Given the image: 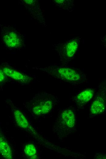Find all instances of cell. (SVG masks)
I'll return each mask as SVG.
<instances>
[{
	"mask_svg": "<svg viewBox=\"0 0 106 159\" xmlns=\"http://www.w3.org/2000/svg\"><path fill=\"white\" fill-rule=\"evenodd\" d=\"M59 102L57 96L45 92H41L26 103L25 107L35 116L41 117L51 114Z\"/></svg>",
	"mask_w": 106,
	"mask_h": 159,
	"instance_id": "cell-3",
	"label": "cell"
},
{
	"mask_svg": "<svg viewBox=\"0 0 106 159\" xmlns=\"http://www.w3.org/2000/svg\"><path fill=\"white\" fill-rule=\"evenodd\" d=\"M95 89L92 87L84 88L76 93L72 99L74 107L79 111L83 109L90 102L95 94Z\"/></svg>",
	"mask_w": 106,
	"mask_h": 159,
	"instance_id": "cell-7",
	"label": "cell"
},
{
	"mask_svg": "<svg viewBox=\"0 0 106 159\" xmlns=\"http://www.w3.org/2000/svg\"><path fill=\"white\" fill-rule=\"evenodd\" d=\"M106 80H105L101 83L95 89V94L90 102V118L102 116L106 113Z\"/></svg>",
	"mask_w": 106,
	"mask_h": 159,
	"instance_id": "cell-4",
	"label": "cell"
},
{
	"mask_svg": "<svg viewBox=\"0 0 106 159\" xmlns=\"http://www.w3.org/2000/svg\"><path fill=\"white\" fill-rule=\"evenodd\" d=\"M48 75L61 82L77 86L89 83L87 75L80 68L73 66L54 65L36 67Z\"/></svg>",
	"mask_w": 106,
	"mask_h": 159,
	"instance_id": "cell-1",
	"label": "cell"
},
{
	"mask_svg": "<svg viewBox=\"0 0 106 159\" xmlns=\"http://www.w3.org/2000/svg\"><path fill=\"white\" fill-rule=\"evenodd\" d=\"M79 46V39L76 38L56 46L55 50L62 64H68L75 57L78 51Z\"/></svg>",
	"mask_w": 106,
	"mask_h": 159,
	"instance_id": "cell-5",
	"label": "cell"
},
{
	"mask_svg": "<svg viewBox=\"0 0 106 159\" xmlns=\"http://www.w3.org/2000/svg\"><path fill=\"white\" fill-rule=\"evenodd\" d=\"M6 78L2 68H0V84L2 85L5 83Z\"/></svg>",
	"mask_w": 106,
	"mask_h": 159,
	"instance_id": "cell-11",
	"label": "cell"
},
{
	"mask_svg": "<svg viewBox=\"0 0 106 159\" xmlns=\"http://www.w3.org/2000/svg\"><path fill=\"white\" fill-rule=\"evenodd\" d=\"M25 155L30 158H36L37 157V148L33 144H29L25 146L24 149Z\"/></svg>",
	"mask_w": 106,
	"mask_h": 159,
	"instance_id": "cell-10",
	"label": "cell"
},
{
	"mask_svg": "<svg viewBox=\"0 0 106 159\" xmlns=\"http://www.w3.org/2000/svg\"><path fill=\"white\" fill-rule=\"evenodd\" d=\"M77 111L72 106L59 109L53 131L60 141H63L76 131Z\"/></svg>",
	"mask_w": 106,
	"mask_h": 159,
	"instance_id": "cell-2",
	"label": "cell"
},
{
	"mask_svg": "<svg viewBox=\"0 0 106 159\" xmlns=\"http://www.w3.org/2000/svg\"><path fill=\"white\" fill-rule=\"evenodd\" d=\"M16 34L9 32L6 33L3 37V40L6 46L11 50H19L23 45L21 40Z\"/></svg>",
	"mask_w": 106,
	"mask_h": 159,
	"instance_id": "cell-9",
	"label": "cell"
},
{
	"mask_svg": "<svg viewBox=\"0 0 106 159\" xmlns=\"http://www.w3.org/2000/svg\"><path fill=\"white\" fill-rule=\"evenodd\" d=\"M2 69L7 77L13 82L21 85L30 84L33 83L35 76L9 67H4Z\"/></svg>",
	"mask_w": 106,
	"mask_h": 159,
	"instance_id": "cell-6",
	"label": "cell"
},
{
	"mask_svg": "<svg viewBox=\"0 0 106 159\" xmlns=\"http://www.w3.org/2000/svg\"><path fill=\"white\" fill-rule=\"evenodd\" d=\"M10 104L12 113L16 124L22 128L26 130L30 129L33 131L31 129V126L21 111L12 103Z\"/></svg>",
	"mask_w": 106,
	"mask_h": 159,
	"instance_id": "cell-8",
	"label": "cell"
}]
</instances>
